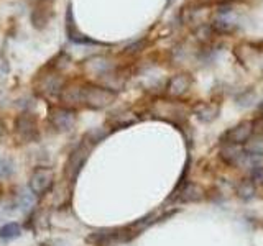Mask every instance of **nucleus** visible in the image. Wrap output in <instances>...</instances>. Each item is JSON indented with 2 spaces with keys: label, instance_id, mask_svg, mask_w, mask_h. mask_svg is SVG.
Segmentation results:
<instances>
[{
  "label": "nucleus",
  "instance_id": "1",
  "mask_svg": "<svg viewBox=\"0 0 263 246\" xmlns=\"http://www.w3.org/2000/svg\"><path fill=\"white\" fill-rule=\"evenodd\" d=\"M117 98V90L104 86L96 84H84L82 86V97L81 105L87 107L90 110H102L112 105Z\"/></svg>",
  "mask_w": 263,
  "mask_h": 246
},
{
  "label": "nucleus",
  "instance_id": "2",
  "mask_svg": "<svg viewBox=\"0 0 263 246\" xmlns=\"http://www.w3.org/2000/svg\"><path fill=\"white\" fill-rule=\"evenodd\" d=\"M94 148V145L87 141L84 138L79 145H76L72 148V151L69 153L68 159H66V164H64V179L68 180V182H74L76 177L79 176V172L84 166V162L87 161L89 154H90V150Z\"/></svg>",
  "mask_w": 263,
  "mask_h": 246
},
{
  "label": "nucleus",
  "instance_id": "3",
  "mask_svg": "<svg viewBox=\"0 0 263 246\" xmlns=\"http://www.w3.org/2000/svg\"><path fill=\"white\" fill-rule=\"evenodd\" d=\"M48 72H45L43 76H36L35 79V90L46 98H60L61 90L64 89L66 82L63 79V76L60 74V71L53 69L51 66H48Z\"/></svg>",
  "mask_w": 263,
  "mask_h": 246
},
{
  "label": "nucleus",
  "instance_id": "4",
  "mask_svg": "<svg viewBox=\"0 0 263 246\" xmlns=\"http://www.w3.org/2000/svg\"><path fill=\"white\" fill-rule=\"evenodd\" d=\"M15 136L18 138L22 143L38 141L40 128H38V118L35 113L27 110L15 118Z\"/></svg>",
  "mask_w": 263,
  "mask_h": 246
},
{
  "label": "nucleus",
  "instance_id": "5",
  "mask_svg": "<svg viewBox=\"0 0 263 246\" xmlns=\"http://www.w3.org/2000/svg\"><path fill=\"white\" fill-rule=\"evenodd\" d=\"M48 120L54 131H58V133H68V131H71L76 127L78 115L74 112V109H69V107H64V105H58L49 109Z\"/></svg>",
  "mask_w": 263,
  "mask_h": 246
},
{
  "label": "nucleus",
  "instance_id": "6",
  "mask_svg": "<svg viewBox=\"0 0 263 246\" xmlns=\"http://www.w3.org/2000/svg\"><path fill=\"white\" fill-rule=\"evenodd\" d=\"M54 186V171L46 166H38L31 171L28 189L33 192L35 197L46 195Z\"/></svg>",
  "mask_w": 263,
  "mask_h": 246
},
{
  "label": "nucleus",
  "instance_id": "7",
  "mask_svg": "<svg viewBox=\"0 0 263 246\" xmlns=\"http://www.w3.org/2000/svg\"><path fill=\"white\" fill-rule=\"evenodd\" d=\"M53 16V7L51 0H40V2L33 7V10L30 13V20L35 30H43L48 27L49 20Z\"/></svg>",
  "mask_w": 263,
  "mask_h": 246
},
{
  "label": "nucleus",
  "instance_id": "8",
  "mask_svg": "<svg viewBox=\"0 0 263 246\" xmlns=\"http://www.w3.org/2000/svg\"><path fill=\"white\" fill-rule=\"evenodd\" d=\"M253 121H242V123H238L237 127L234 128H230L227 133L224 135V138H222V141L224 143H230V145H243L247 143L249 139L252 138L253 135Z\"/></svg>",
  "mask_w": 263,
  "mask_h": 246
},
{
  "label": "nucleus",
  "instance_id": "9",
  "mask_svg": "<svg viewBox=\"0 0 263 246\" xmlns=\"http://www.w3.org/2000/svg\"><path fill=\"white\" fill-rule=\"evenodd\" d=\"M82 69H84V72L89 74V76L105 77L110 71H114V64L110 63L109 57L94 56V57H89L87 61H84V64H82Z\"/></svg>",
  "mask_w": 263,
  "mask_h": 246
},
{
  "label": "nucleus",
  "instance_id": "10",
  "mask_svg": "<svg viewBox=\"0 0 263 246\" xmlns=\"http://www.w3.org/2000/svg\"><path fill=\"white\" fill-rule=\"evenodd\" d=\"M153 115L168 121H178L186 117V112L183 109V105H179L176 102H156L153 107Z\"/></svg>",
  "mask_w": 263,
  "mask_h": 246
},
{
  "label": "nucleus",
  "instance_id": "11",
  "mask_svg": "<svg viewBox=\"0 0 263 246\" xmlns=\"http://www.w3.org/2000/svg\"><path fill=\"white\" fill-rule=\"evenodd\" d=\"M66 36H68V39L74 45H94V43L97 45V41L89 39L86 35H82L81 30L78 28L71 4L68 5V10H66Z\"/></svg>",
  "mask_w": 263,
  "mask_h": 246
},
{
  "label": "nucleus",
  "instance_id": "12",
  "mask_svg": "<svg viewBox=\"0 0 263 246\" xmlns=\"http://www.w3.org/2000/svg\"><path fill=\"white\" fill-rule=\"evenodd\" d=\"M193 84V79L189 74H176V76H173L168 84H166V94L170 97H181L184 95L189 87Z\"/></svg>",
  "mask_w": 263,
  "mask_h": 246
},
{
  "label": "nucleus",
  "instance_id": "13",
  "mask_svg": "<svg viewBox=\"0 0 263 246\" xmlns=\"http://www.w3.org/2000/svg\"><path fill=\"white\" fill-rule=\"evenodd\" d=\"M193 112L197 117V120H201L202 123H211L214 121L220 113L219 104H209V102H199L193 107Z\"/></svg>",
  "mask_w": 263,
  "mask_h": 246
},
{
  "label": "nucleus",
  "instance_id": "14",
  "mask_svg": "<svg viewBox=\"0 0 263 246\" xmlns=\"http://www.w3.org/2000/svg\"><path fill=\"white\" fill-rule=\"evenodd\" d=\"M81 97H82V86L71 82V84H66L64 89L61 90L60 100L63 102L64 107L74 109L76 105H81Z\"/></svg>",
  "mask_w": 263,
  "mask_h": 246
},
{
  "label": "nucleus",
  "instance_id": "15",
  "mask_svg": "<svg viewBox=\"0 0 263 246\" xmlns=\"http://www.w3.org/2000/svg\"><path fill=\"white\" fill-rule=\"evenodd\" d=\"M214 33H219V35H230V33L237 31L238 28V22L235 18H232V13L230 15H224V16H217L214 23L211 25Z\"/></svg>",
  "mask_w": 263,
  "mask_h": 246
},
{
  "label": "nucleus",
  "instance_id": "16",
  "mask_svg": "<svg viewBox=\"0 0 263 246\" xmlns=\"http://www.w3.org/2000/svg\"><path fill=\"white\" fill-rule=\"evenodd\" d=\"M219 156L226 164H229V166H238V162H240L242 156H243V151L237 145L224 143L220 148Z\"/></svg>",
  "mask_w": 263,
  "mask_h": 246
},
{
  "label": "nucleus",
  "instance_id": "17",
  "mask_svg": "<svg viewBox=\"0 0 263 246\" xmlns=\"http://www.w3.org/2000/svg\"><path fill=\"white\" fill-rule=\"evenodd\" d=\"M176 195H178V202H197L204 197V191L197 184H184L179 189V194Z\"/></svg>",
  "mask_w": 263,
  "mask_h": 246
},
{
  "label": "nucleus",
  "instance_id": "18",
  "mask_svg": "<svg viewBox=\"0 0 263 246\" xmlns=\"http://www.w3.org/2000/svg\"><path fill=\"white\" fill-rule=\"evenodd\" d=\"M35 202H36V197L33 195V192L30 191V189H23V191H20L15 197V207L18 210H22V212L31 210V207L35 205Z\"/></svg>",
  "mask_w": 263,
  "mask_h": 246
},
{
  "label": "nucleus",
  "instance_id": "19",
  "mask_svg": "<svg viewBox=\"0 0 263 246\" xmlns=\"http://www.w3.org/2000/svg\"><path fill=\"white\" fill-rule=\"evenodd\" d=\"M235 194L238 199H242V200H252L255 194H257V187H255L253 180L242 179L240 182L235 186Z\"/></svg>",
  "mask_w": 263,
  "mask_h": 246
},
{
  "label": "nucleus",
  "instance_id": "20",
  "mask_svg": "<svg viewBox=\"0 0 263 246\" xmlns=\"http://www.w3.org/2000/svg\"><path fill=\"white\" fill-rule=\"evenodd\" d=\"M22 235V227L15 221H10V223H5L0 227V240H13V238Z\"/></svg>",
  "mask_w": 263,
  "mask_h": 246
},
{
  "label": "nucleus",
  "instance_id": "21",
  "mask_svg": "<svg viewBox=\"0 0 263 246\" xmlns=\"http://www.w3.org/2000/svg\"><path fill=\"white\" fill-rule=\"evenodd\" d=\"M137 118L134 117V113L130 112H123V113H114V117H110V123L115 128H123L128 127L132 123H135Z\"/></svg>",
  "mask_w": 263,
  "mask_h": 246
},
{
  "label": "nucleus",
  "instance_id": "22",
  "mask_svg": "<svg viewBox=\"0 0 263 246\" xmlns=\"http://www.w3.org/2000/svg\"><path fill=\"white\" fill-rule=\"evenodd\" d=\"M235 104L238 107H245V109H249V107H252L255 104V92L253 90H243L242 94H238L235 97Z\"/></svg>",
  "mask_w": 263,
  "mask_h": 246
},
{
  "label": "nucleus",
  "instance_id": "23",
  "mask_svg": "<svg viewBox=\"0 0 263 246\" xmlns=\"http://www.w3.org/2000/svg\"><path fill=\"white\" fill-rule=\"evenodd\" d=\"M13 172V162L8 158H0V179L10 177Z\"/></svg>",
  "mask_w": 263,
  "mask_h": 246
},
{
  "label": "nucleus",
  "instance_id": "24",
  "mask_svg": "<svg viewBox=\"0 0 263 246\" xmlns=\"http://www.w3.org/2000/svg\"><path fill=\"white\" fill-rule=\"evenodd\" d=\"M212 35H214V30L211 25H201V27L196 28V36L199 41H209Z\"/></svg>",
  "mask_w": 263,
  "mask_h": 246
},
{
  "label": "nucleus",
  "instance_id": "25",
  "mask_svg": "<svg viewBox=\"0 0 263 246\" xmlns=\"http://www.w3.org/2000/svg\"><path fill=\"white\" fill-rule=\"evenodd\" d=\"M145 45H146V39H140V41H137V43H134V45H130L125 49V54H137L145 48Z\"/></svg>",
  "mask_w": 263,
  "mask_h": 246
},
{
  "label": "nucleus",
  "instance_id": "26",
  "mask_svg": "<svg viewBox=\"0 0 263 246\" xmlns=\"http://www.w3.org/2000/svg\"><path fill=\"white\" fill-rule=\"evenodd\" d=\"M255 179H257V182H260L263 186V169L255 171Z\"/></svg>",
  "mask_w": 263,
  "mask_h": 246
},
{
  "label": "nucleus",
  "instance_id": "27",
  "mask_svg": "<svg viewBox=\"0 0 263 246\" xmlns=\"http://www.w3.org/2000/svg\"><path fill=\"white\" fill-rule=\"evenodd\" d=\"M5 135V123L0 120V138H2Z\"/></svg>",
  "mask_w": 263,
  "mask_h": 246
},
{
  "label": "nucleus",
  "instance_id": "28",
  "mask_svg": "<svg viewBox=\"0 0 263 246\" xmlns=\"http://www.w3.org/2000/svg\"><path fill=\"white\" fill-rule=\"evenodd\" d=\"M253 48H255V49H257V51H258V48H261V49H260V51H263V39L260 41V43H257V45H255Z\"/></svg>",
  "mask_w": 263,
  "mask_h": 246
},
{
  "label": "nucleus",
  "instance_id": "29",
  "mask_svg": "<svg viewBox=\"0 0 263 246\" xmlns=\"http://www.w3.org/2000/svg\"><path fill=\"white\" fill-rule=\"evenodd\" d=\"M173 2H175V0H168V5H171Z\"/></svg>",
  "mask_w": 263,
  "mask_h": 246
}]
</instances>
